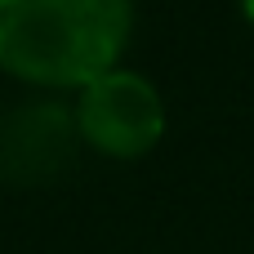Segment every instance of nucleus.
I'll use <instances>...</instances> for the list:
<instances>
[{"mask_svg":"<svg viewBox=\"0 0 254 254\" xmlns=\"http://www.w3.org/2000/svg\"><path fill=\"white\" fill-rule=\"evenodd\" d=\"M76 147V116L58 103H31L0 121V179L45 183L54 179Z\"/></svg>","mask_w":254,"mask_h":254,"instance_id":"7ed1b4c3","label":"nucleus"},{"mask_svg":"<svg viewBox=\"0 0 254 254\" xmlns=\"http://www.w3.org/2000/svg\"><path fill=\"white\" fill-rule=\"evenodd\" d=\"M129 0H0V67L49 89H85L116 67Z\"/></svg>","mask_w":254,"mask_h":254,"instance_id":"f257e3e1","label":"nucleus"},{"mask_svg":"<svg viewBox=\"0 0 254 254\" xmlns=\"http://www.w3.org/2000/svg\"><path fill=\"white\" fill-rule=\"evenodd\" d=\"M241 9H246V18L254 22V0H241Z\"/></svg>","mask_w":254,"mask_h":254,"instance_id":"20e7f679","label":"nucleus"},{"mask_svg":"<svg viewBox=\"0 0 254 254\" xmlns=\"http://www.w3.org/2000/svg\"><path fill=\"white\" fill-rule=\"evenodd\" d=\"M76 134L107 156H143L165 134V103L138 71H103L80 89Z\"/></svg>","mask_w":254,"mask_h":254,"instance_id":"f03ea898","label":"nucleus"}]
</instances>
